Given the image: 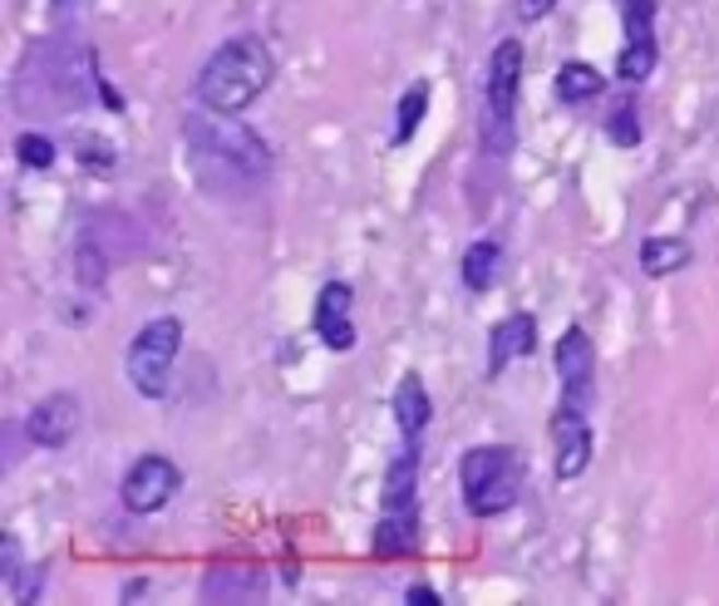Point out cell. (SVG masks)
Returning <instances> with one entry per match:
<instances>
[{
	"instance_id": "obj_6",
	"label": "cell",
	"mask_w": 719,
	"mask_h": 606,
	"mask_svg": "<svg viewBox=\"0 0 719 606\" xmlns=\"http://www.w3.org/2000/svg\"><path fill=\"white\" fill-rule=\"evenodd\" d=\"M656 11H660V0H621V25H626V45H621V60H616L621 84H646L656 74V60H660Z\"/></svg>"
},
{
	"instance_id": "obj_10",
	"label": "cell",
	"mask_w": 719,
	"mask_h": 606,
	"mask_svg": "<svg viewBox=\"0 0 719 606\" xmlns=\"http://www.w3.org/2000/svg\"><path fill=\"white\" fill-rule=\"evenodd\" d=\"M79 419H84V405H79V395H69V389H55V395H45L35 409L25 415V439L35 448H65L69 439H74Z\"/></svg>"
},
{
	"instance_id": "obj_18",
	"label": "cell",
	"mask_w": 719,
	"mask_h": 606,
	"mask_svg": "<svg viewBox=\"0 0 719 606\" xmlns=\"http://www.w3.org/2000/svg\"><path fill=\"white\" fill-rule=\"evenodd\" d=\"M689 267V242L685 237H646L640 247V271L646 277H670V271Z\"/></svg>"
},
{
	"instance_id": "obj_17",
	"label": "cell",
	"mask_w": 719,
	"mask_h": 606,
	"mask_svg": "<svg viewBox=\"0 0 719 606\" xmlns=\"http://www.w3.org/2000/svg\"><path fill=\"white\" fill-rule=\"evenodd\" d=\"M601 90H606V74H601L596 65L567 60V65L557 70V100H561V104H587V100H596Z\"/></svg>"
},
{
	"instance_id": "obj_15",
	"label": "cell",
	"mask_w": 719,
	"mask_h": 606,
	"mask_svg": "<svg viewBox=\"0 0 719 606\" xmlns=\"http://www.w3.org/2000/svg\"><path fill=\"white\" fill-rule=\"evenodd\" d=\"M262 572L256 567H246V562H222V567H212L207 572V582H202V596L207 602H256L262 596Z\"/></svg>"
},
{
	"instance_id": "obj_20",
	"label": "cell",
	"mask_w": 719,
	"mask_h": 606,
	"mask_svg": "<svg viewBox=\"0 0 719 606\" xmlns=\"http://www.w3.org/2000/svg\"><path fill=\"white\" fill-rule=\"evenodd\" d=\"M424 109H429V84H409V90H404V100H399V119H394V149H404V143L414 139V129H419L424 124Z\"/></svg>"
},
{
	"instance_id": "obj_8",
	"label": "cell",
	"mask_w": 719,
	"mask_h": 606,
	"mask_svg": "<svg viewBox=\"0 0 719 606\" xmlns=\"http://www.w3.org/2000/svg\"><path fill=\"white\" fill-rule=\"evenodd\" d=\"M177 483H183V478H177L173 458L143 454V458H134V464H128L124 483H118V498H124L128 513H158V508L173 503Z\"/></svg>"
},
{
	"instance_id": "obj_4",
	"label": "cell",
	"mask_w": 719,
	"mask_h": 606,
	"mask_svg": "<svg viewBox=\"0 0 719 606\" xmlns=\"http://www.w3.org/2000/svg\"><path fill=\"white\" fill-rule=\"evenodd\" d=\"M518 90H522V45L518 40H502L488 60V84H483V124H478V139L488 159H502L512 153L518 143Z\"/></svg>"
},
{
	"instance_id": "obj_13",
	"label": "cell",
	"mask_w": 719,
	"mask_h": 606,
	"mask_svg": "<svg viewBox=\"0 0 719 606\" xmlns=\"http://www.w3.org/2000/svg\"><path fill=\"white\" fill-rule=\"evenodd\" d=\"M390 415H394V429L404 434V444H419V434L433 419V399H429V389H424V380L414 375V370L409 375H399V385H394Z\"/></svg>"
},
{
	"instance_id": "obj_11",
	"label": "cell",
	"mask_w": 719,
	"mask_h": 606,
	"mask_svg": "<svg viewBox=\"0 0 719 606\" xmlns=\"http://www.w3.org/2000/svg\"><path fill=\"white\" fill-rule=\"evenodd\" d=\"M311 330L321 336L325 350H350L355 346V291L345 281H325L321 296H315V311H311Z\"/></svg>"
},
{
	"instance_id": "obj_3",
	"label": "cell",
	"mask_w": 719,
	"mask_h": 606,
	"mask_svg": "<svg viewBox=\"0 0 719 606\" xmlns=\"http://www.w3.org/2000/svg\"><path fill=\"white\" fill-rule=\"evenodd\" d=\"M527 464L512 444H473L459 458V493L473 517H498L522 498Z\"/></svg>"
},
{
	"instance_id": "obj_7",
	"label": "cell",
	"mask_w": 719,
	"mask_h": 606,
	"mask_svg": "<svg viewBox=\"0 0 719 606\" xmlns=\"http://www.w3.org/2000/svg\"><path fill=\"white\" fill-rule=\"evenodd\" d=\"M557 360V380H561V405L591 409V395H596V346L581 326H567L552 350Z\"/></svg>"
},
{
	"instance_id": "obj_19",
	"label": "cell",
	"mask_w": 719,
	"mask_h": 606,
	"mask_svg": "<svg viewBox=\"0 0 719 606\" xmlns=\"http://www.w3.org/2000/svg\"><path fill=\"white\" fill-rule=\"evenodd\" d=\"M498 271H502V247L498 242H473L468 252H463V287L468 291H488L492 281H498Z\"/></svg>"
},
{
	"instance_id": "obj_5",
	"label": "cell",
	"mask_w": 719,
	"mask_h": 606,
	"mask_svg": "<svg viewBox=\"0 0 719 606\" xmlns=\"http://www.w3.org/2000/svg\"><path fill=\"white\" fill-rule=\"evenodd\" d=\"M177 350H183V321L177 316L148 321V326L128 340V356H124L128 385L143 399H163L167 380H173V365H177Z\"/></svg>"
},
{
	"instance_id": "obj_23",
	"label": "cell",
	"mask_w": 719,
	"mask_h": 606,
	"mask_svg": "<svg viewBox=\"0 0 719 606\" xmlns=\"http://www.w3.org/2000/svg\"><path fill=\"white\" fill-rule=\"evenodd\" d=\"M39 582H45V567H30L25 576H15V582H10V602H20V606H25V602H35V596L45 592V586H39Z\"/></svg>"
},
{
	"instance_id": "obj_12",
	"label": "cell",
	"mask_w": 719,
	"mask_h": 606,
	"mask_svg": "<svg viewBox=\"0 0 719 606\" xmlns=\"http://www.w3.org/2000/svg\"><path fill=\"white\" fill-rule=\"evenodd\" d=\"M537 350V316L532 311H512L488 330V375H502L508 360H527Z\"/></svg>"
},
{
	"instance_id": "obj_25",
	"label": "cell",
	"mask_w": 719,
	"mask_h": 606,
	"mask_svg": "<svg viewBox=\"0 0 719 606\" xmlns=\"http://www.w3.org/2000/svg\"><path fill=\"white\" fill-rule=\"evenodd\" d=\"M404 602H409V606H439L443 596L433 592V586H409V592H404Z\"/></svg>"
},
{
	"instance_id": "obj_1",
	"label": "cell",
	"mask_w": 719,
	"mask_h": 606,
	"mask_svg": "<svg viewBox=\"0 0 719 606\" xmlns=\"http://www.w3.org/2000/svg\"><path fill=\"white\" fill-rule=\"evenodd\" d=\"M187 143H193V168L207 183L217 178V188H242V183H262L271 173V149L262 133H252L246 124H236V114H197L187 124Z\"/></svg>"
},
{
	"instance_id": "obj_16",
	"label": "cell",
	"mask_w": 719,
	"mask_h": 606,
	"mask_svg": "<svg viewBox=\"0 0 719 606\" xmlns=\"http://www.w3.org/2000/svg\"><path fill=\"white\" fill-rule=\"evenodd\" d=\"M414 488H419V448L404 444V454L390 458V474H384V488H380V508L384 513L414 508Z\"/></svg>"
},
{
	"instance_id": "obj_14",
	"label": "cell",
	"mask_w": 719,
	"mask_h": 606,
	"mask_svg": "<svg viewBox=\"0 0 719 606\" xmlns=\"http://www.w3.org/2000/svg\"><path fill=\"white\" fill-rule=\"evenodd\" d=\"M370 547L380 562L419 552V508H394V513H384L380 527H374V537H370Z\"/></svg>"
},
{
	"instance_id": "obj_21",
	"label": "cell",
	"mask_w": 719,
	"mask_h": 606,
	"mask_svg": "<svg viewBox=\"0 0 719 606\" xmlns=\"http://www.w3.org/2000/svg\"><path fill=\"white\" fill-rule=\"evenodd\" d=\"M606 133L616 149H636L640 143V119H636V104H616L606 119Z\"/></svg>"
},
{
	"instance_id": "obj_24",
	"label": "cell",
	"mask_w": 719,
	"mask_h": 606,
	"mask_svg": "<svg viewBox=\"0 0 719 606\" xmlns=\"http://www.w3.org/2000/svg\"><path fill=\"white\" fill-rule=\"evenodd\" d=\"M552 5H557V0H518V21H542V15H552Z\"/></svg>"
},
{
	"instance_id": "obj_9",
	"label": "cell",
	"mask_w": 719,
	"mask_h": 606,
	"mask_svg": "<svg viewBox=\"0 0 719 606\" xmlns=\"http://www.w3.org/2000/svg\"><path fill=\"white\" fill-rule=\"evenodd\" d=\"M547 434H552V464H557L561 483H571V478L587 474V464H591V419H587V409L557 405L552 409Z\"/></svg>"
},
{
	"instance_id": "obj_2",
	"label": "cell",
	"mask_w": 719,
	"mask_h": 606,
	"mask_svg": "<svg viewBox=\"0 0 719 606\" xmlns=\"http://www.w3.org/2000/svg\"><path fill=\"white\" fill-rule=\"evenodd\" d=\"M276 80V55L262 35H236V40L217 45L207 65L197 70V104L217 114H242L256 104Z\"/></svg>"
},
{
	"instance_id": "obj_22",
	"label": "cell",
	"mask_w": 719,
	"mask_h": 606,
	"mask_svg": "<svg viewBox=\"0 0 719 606\" xmlns=\"http://www.w3.org/2000/svg\"><path fill=\"white\" fill-rule=\"evenodd\" d=\"M15 159L25 163V168H49V163H55V143L45 139V133H20L15 139Z\"/></svg>"
}]
</instances>
